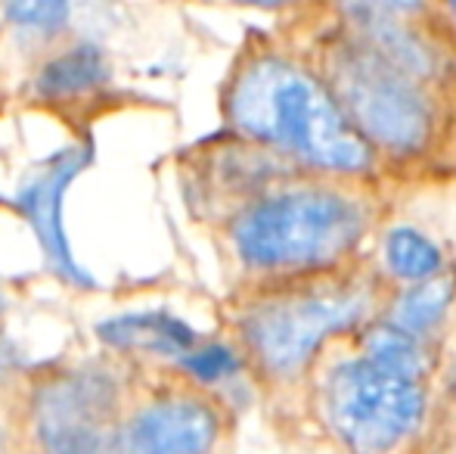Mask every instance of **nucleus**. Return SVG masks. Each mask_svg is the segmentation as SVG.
Segmentation results:
<instances>
[{"label": "nucleus", "mask_w": 456, "mask_h": 454, "mask_svg": "<svg viewBox=\"0 0 456 454\" xmlns=\"http://www.w3.org/2000/svg\"><path fill=\"white\" fill-rule=\"evenodd\" d=\"M230 125L317 177L354 181L376 169V153L357 134L320 69L286 54H258L236 72L227 94Z\"/></svg>", "instance_id": "obj_1"}, {"label": "nucleus", "mask_w": 456, "mask_h": 454, "mask_svg": "<svg viewBox=\"0 0 456 454\" xmlns=\"http://www.w3.org/2000/svg\"><path fill=\"white\" fill-rule=\"evenodd\" d=\"M109 75V62L102 56L100 47L81 44V47L66 50L62 56L50 60L37 75V94L50 100H66L78 97L85 91H94L96 85H102Z\"/></svg>", "instance_id": "obj_13"}, {"label": "nucleus", "mask_w": 456, "mask_h": 454, "mask_svg": "<svg viewBox=\"0 0 456 454\" xmlns=\"http://www.w3.org/2000/svg\"><path fill=\"white\" fill-rule=\"evenodd\" d=\"M370 230L366 196L345 181L317 177L248 202L230 225V246L246 271L298 284L348 271Z\"/></svg>", "instance_id": "obj_2"}, {"label": "nucleus", "mask_w": 456, "mask_h": 454, "mask_svg": "<svg viewBox=\"0 0 456 454\" xmlns=\"http://www.w3.org/2000/svg\"><path fill=\"white\" fill-rule=\"evenodd\" d=\"M35 433L44 454H118V392L106 374L69 370L41 386Z\"/></svg>", "instance_id": "obj_6"}, {"label": "nucleus", "mask_w": 456, "mask_h": 454, "mask_svg": "<svg viewBox=\"0 0 456 454\" xmlns=\"http://www.w3.org/2000/svg\"><path fill=\"white\" fill-rule=\"evenodd\" d=\"M183 370H190V376H196L199 383H221L230 380L236 370L242 367L240 355L230 345L211 343V345H196L186 358H181Z\"/></svg>", "instance_id": "obj_14"}, {"label": "nucleus", "mask_w": 456, "mask_h": 454, "mask_svg": "<svg viewBox=\"0 0 456 454\" xmlns=\"http://www.w3.org/2000/svg\"><path fill=\"white\" fill-rule=\"evenodd\" d=\"M4 364H6V349L0 345V367H4Z\"/></svg>", "instance_id": "obj_18"}, {"label": "nucleus", "mask_w": 456, "mask_h": 454, "mask_svg": "<svg viewBox=\"0 0 456 454\" xmlns=\"http://www.w3.org/2000/svg\"><path fill=\"white\" fill-rule=\"evenodd\" d=\"M317 69L376 156L416 159L432 146L438 110L428 85L372 54L348 31L326 44Z\"/></svg>", "instance_id": "obj_4"}, {"label": "nucleus", "mask_w": 456, "mask_h": 454, "mask_svg": "<svg viewBox=\"0 0 456 454\" xmlns=\"http://www.w3.org/2000/svg\"><path fill=\"white\" fill-rule=\"evenodd\" d=\"M221 414L202 399L171 395L143 405L121 426L118 454H211Z\"/></svg>", "instance_id": "obj_7"}, {"label": "nucleus", "mask_w": 456, "mask_h": 454, "mask_svg": "<svg viewBox=\"0 0 456 454\" xmlns=\"http://www.w3.org/2000/svg\"><path fill=\"white\" fill-rule=\"evenodd\" d=\"M453 305H456V280L441 274V277L426 280V284L401 286L397 296L388 302L385 321L395 324L403 334L432 345L435 336L451 324Z\"/></svg>", "instance_id": "obj_9"}, {"label": "nucleus", "mask_w": 456, "mask_h": 454, "mask_svg": "<svg viewBox=\"0 0 456 454\" xmlns=\"http://www.w3.org/2000/svg\"><path fill=\"white\" fill-rule=\"evenodd\" d=\"M444 12L451 16V22H456V4H447V6H444Z\"/></svg>", "instance_id": "obj_17"}, {"label": "nucleus", "mask_w": 456, "mask_h": 454, "mask_svg": "<svg viewBox=\"0 0 456 454\" xmlns=\"http://www.w3.org/2000/svg\"><path fill=\"white\" fill-rule=\"evenodd\" d=\"M6 16L22 29H56L69 16V6L62 4H12Z\"/></svg>", "instance_id": "obj_15"}, {"label": "nucleus", "mask_w": 456, "mask_h": 454, "mask_svg": "<svg viewBox=\"0 0 456 454\" xmlns=\"http://www.w3.org/2000/svg\"><path fill=\"white\" fill-rule=\"evenodd\" d=\"M357 345H361L357 351H363L366 358H372V361L382 364V367L416 376V380H428V376H432V367H435L432 345L403 334V330H397L395 324H388L385 318L382 321L376 318L372 324H366L361 334H357Z\"/></svg>", "instance_id": "obj_12"}, {"label": "nucleus", "mask_w": 456, "mask_h": 454, "mask_svg": "<svg viewBox=\"0 0 456 454\" xmlns=\"http://www.w3.org/2000/svg\"><path fill=\"white\" fill-rule=\"evenodd\" d=\"M428 380L382 367L363 351L338 355L317 376V414L348 454H395L426 426Z\"/></svg>", "instance_id": "obj_5"}, {"label": "nucleus", "mask_w": 456, "mask_h": 454, "mask_svg": "<svg viewBox=\"0 0 456 454\" xmlns=\"http://www.w3.org/2000/svg\"><path fill=\"white\" fill-rule=\"evenodd\" d=\"M447 395H451V405H453V411H456V364H453L451 376H447Z\"/></svg>", "instance_id": "obj_16"}, {"label": "nucleus", "mask_w": 456, "mask_h": 454, "mask_svg": "<svg viewBox=\"0 0 456 454\" xmlns=\"http://www.w3.org/2000/svg\"><path fill=\"white\" fill-rule=\"evenodd\" d=\"M382 271L401 286H416L444 274V249L416 225H395L382 234Z\"/></svg>", "instance_id": "obj_10"}, {"label": "nucleus", "mask_w": 456, "mask_h": 454, "mask_svg": "<svg viewBox=\"0 0 456 454\" xmlns=\"http://www.w3.org/2000/svg\"><path fill=\"white\" fill-rule=\"evenodd\" d=\"M100 336L118 349H140L159 351V355L186 358L196 349V334L183 321H175L168 315H131L109 321L100 327Z\"/></svg>", "instance_id": "obj_11"}, {"label": "nucleus", "mask_w": 456, "mask_h": 454, "mask_svg": "<svg viewBox=\"0 0 456 454\" xmlns=\"http://www.w3.org/2000/svg\"><path fill=\"white\" fill-rule=\"evenodd\" d=\"M87 159L91 156H87L85 146H69L60 156L50 159L37 175H31L28 184L16 196V206L31 221L50 265L78 286H91V277L75 265L72 249H69L66 230H62V194L78 177V171L87 165Z\"/></svg>", "instance_id": "obj_8"}, {"label": "nucleus", "mask_w": 456, "mask_h": 454, "mask_svg": "<svg viewBox=\"0 0 456 454\" xmlns=\"http://www.w3.org/2000/svg\"><path fill=\"white\" fill-rule=\"evenodd\" d=\"M372 311L376 284L342 271L286 284V290L258 299L242 311L240 336L261 374L289 383L307 374L330 343L376 321Z\"/></svg>", "instance_id": "obj_3"}]
</instances>
